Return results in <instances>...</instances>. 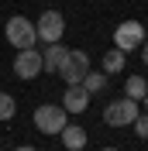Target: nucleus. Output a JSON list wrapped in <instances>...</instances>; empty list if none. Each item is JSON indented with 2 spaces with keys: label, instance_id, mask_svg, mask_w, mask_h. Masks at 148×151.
I'll list each match as a JSON object with an SVG mask.
<instances>
[{
  "label": "nucleus",
  "instance_id": "f257e3e1",
  "mask_svg": "<svg viewBox=\"0 0 148 151\" xmlns=\"http://www.w3.org/2000/svg\"><path fill=\"white\" fill-rule=\"evenodd\" d=\"M138 117V100H110V103L103 106V124L107 127H131Z\"/></svg>",
  "mask_w": 148,
  "mask_h": 151
},
{
  "label": "nucleus",
  "instance_id": "f03ea898",
  "mask_svg": "<svg viewBox=\"0 0 148 151\" xmlns=\"http://www.w3.org/2000/svg\"><path fill=\"white\" fill-rule=\"evenodd\" d=\"M4 35H7V41H10L14 48H17V52H21V48H35V41H38V31H35V24H31L28 17H21V14L7 21Z\"/></svg>",
  "mask_w": 148,
  "mask_h": 151
},
{
  "label": "nucleus",
  "instance_id": "7ed1b4c3",
  "mask_svg": "<svg viewBox=\"0 0 148 151\" xmlns=\"http://www.w3.org/2000/svg\"><path fill=\"white\" fill-rule=\"evenodd\" d=\"M35 31H38V41L55 45V41H62V35H65V17L59 14V10H41V17L35 21Z\"/></svg>",
  "mask_w": 148,
  "mask_h": 151
},
{
  "label": "nucleus",
  "instance_id": "20e7f679",
  "mask_svg": "<svg viewBox=\"0 0 148 151\" xmlns=\"http://www.w3.org/2000/svg\"><path fill=\"white\" fill-rule=\"evenodd\" d=\"M145 24L141 21H120L117 28H114V48H120V52H134V48H141V41H145Z\"/></svg>",
  "mask_w": 148,
  "mask_h": 151
},
{
  "label": "nucleus",
  "instance_id": "39448f33",
  "mask_svg": "<svg viewBox=\"0 0 148 151\" xmlns=\"http://www.w3.org/2000/svg\"><path fill=\"white\" fill-rule=\"evenodd\" d=\"M65 124H69V113H65L62 106H55V103H41L35 110V127L41 134H59Z\"/></svg>",
  "mask_w": 148,
  "mask_h": 151
},
{
  "label": "nucleus",
  "instance_id": "423d86ee",
  "mask_svg": "<svg viewBox=\"0 0 148 151\" xmlns=\"http://www.w3.org/2000/svg\"><path fill=\"white\" fill-rule=\"evenodd\" d=\"M90 72V55H86L83 48H76V52H69L65 55V62L59 65V76L65 79V86H76L83 83V76Z\"/></svg>",
  "mask_w": 148,
  "mask_h": 151
},
{
  "label": "nucleus",
  "instance_id": "0eeeda50",
  "mask_svg": "<svg viewBox=\"0 0 148 151\" xmlns=\"http://www.w3.org/2000/svg\"><path fill=\"white\" fill-rule=\"evenodd\" d=\"M38 72H41V52L21 48L17 58H14V76H17V79H35Z\"/></svg>",
  "mask_w": 148,
  "mask_h": 151
},
{
  "label": "nucleus",
  "instance_id": "6e6552de",
  "mask_svg": "<svg viewBox=\"0 0 148 151\" xmlns=\"http://www.w3.org/2000/svg\"><path fill=\"white\" fill-rule=\"evenodd\" d=\"M90 100H93V96L86 93L79 83H76V86H69V89H65V96H62V110H65V113H86Z\"/></svg>",
  "mask_w": 148,
  "mask_h": 151
},
{
  "label": "nucleus",
  "instance_id": "1a4fd4ad",
  "mask_svg": "<svg viewBox=\"0 0 148 151\" xmlns=\"http://www.w3.org/2000/svg\"><path fill=\"white\" fill-rule=\"evenodd\" d=\"M65 55H69V48H62L59 41H55V45H48L45 52H41V72H52V76H55L59 65L65 62Z\"/></svg>",
  "mask_w": 148,
  "mask_h": 151
},
{
  "label": "nucleus",
  "instance_id": "9d476101",
  "mask_svg": "<svg viewBox=\"0 0 148 151\" xmlns=\"http://www.w3.org/2000/svg\"><path fill=\"white\" fill-rule=\"evenodd\" d=\"M59 137H62L65 151H83L86 148V131L79 127V124H65L62 131H59Z\"/></svg>",
  "mask_w": 148,
  "mask_h": 151
},
{
  "label": "nucleus",
  "instance_id": "9b49d317",
  "mask_svg": "<svg viewBox=\"0 0 148 151\" xmlns=\"http://www.w3.org/2000/svg\"><path fill=\"white\" fill-rule=\"evenodd\" d=\"M100 65H103V72L107 76H117V72H124V52H120V48H107V52H103V58H100Z\"/></svg>",
  "mask_w": 148,
  "mask_h": 151
},
{
  "label": "nucleus",
  "instance_id": "f8f14e48",
  "mask_svg": "<svg viewBox=\"0 0 148 151\" xmlns=\"http://www.w3.org/2000/svg\"><path fill=\"white\" fill-rule=\"evenodd\" d=\"M148 93V79L145 76H128V83H124V96L128 100H141Z\"/></svg>",
  "mask_w": 148,
  "mask_h": 151
},
{
  "label": "nucleus",
  "instance_id": "ddd939ff",
  "mask_svg": "<svg viewBox=\"0 0 148 151\" xmlns=\"http://www.w3.org/2000/svg\"><path fill=\"white\" fill-rule=\"evenodd\" d=\"M86 89V93L90 96H96V93H103V89H107V72H86L83 76V83H79Z\"/></svg>",
  "mask_w": 148,
  "mask_h": 151
},
{
  "label": "nucleus",
  "instance_id": "4468645a",
  "mask_svg": "<svg viewBox=\"0 0 148 151\" xmlns=\"http://www.w3.org/2000/svg\"><path fill=\"white\" fill-rule=\"evenodd\" d=\"M14 113H17V103H14V96L0 93V120H10Z\"/></svg>",
  "mask_w": 148,
  "mask_h": 151
},
{
  "label": "nucleus",
  "instance_id": "2eb2a0df",
  "mask_svg": "<svg viewBox=\"0 0 148 151\" xmlns=\"http://www.w3.org/2000/svg\"><path fill=\"white\" fill-rule=\"evenodd\" d=\"M131 127H134V134H138V137H148V113H138Z\"/></svg>",
  "mask_w": 148,
  "mask_h": 151
},
{
  "label": "nucleus",
  "instance_id": "dca6fc26",
  "mask_svg": "<svg viewBox=\"0 0 148 151\" xmlns=\"http://www.w3.org/2000/svg\"><path fill=\"white\" fill-rule=\"evenodd\" d=\"M141 62L148 65V35H145V41H141Z\"/></svg>",
  "mask_w": 148,
  "mask_h": 151
},
{
  "label": "nucleus",
  "instance_id": "f3484780",
  "mask_svg": "<svg viewBox=\"0 0 148 151\" xmlns=\"http://www.w3.org/2000/svg\"><path fill=\"white\" fill-rule=\"evenodd\" d=\"M14 151H38V148H31V144H21V148H14Z\"/></svg>",
  "mask_w": 148,
  "mask_h": 151
},
{
  "label": "nucleus",
  "instance_id": "a211bd4d",
  "mask_svg": "<svg viewBox=\"0 0 148 151\" xmlns=\"http://www.w3.org/2000/svg\"><path fill=\"white\" fill-rule=\"evenodd\" d=\"M141 103H145V113H148V93H145V96H141Z\"/></svg>",
  "mask_w": 148,
  "mask_h": 151
},
{
  "label": "nucleus",
  "instance_id": "6ab92c4d",
  "mask_svg": "<svg viewBox=\"0 0 148 151\" xmlns=\"http://www.w3.org/2000/svg\"><path fill=\"white\" fill-rule=\"evenodd\" d=\"M103 151H117V148H103Z\"/></svg>",
  "mask_w": 148,
  "mask_h": 151
},
{
  "label": "nucleus",
  "instance_id": "aec40b11",
  "mask_svg": "<svg viewBox=\"0 0 148 151\" xmlns=\"http://www.w3.org/2000/svg\"><path fill=\"white\" fill-rule=\"evenodd\" d=\"M145 141H148V137H145Z\"/></svg>",
  "mask_w": 148,
  "mask_h": 151
}]
</instances>
